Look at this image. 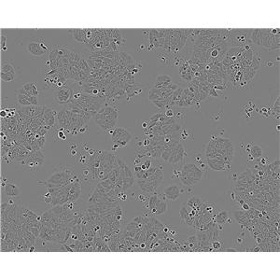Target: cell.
Segmentation results:
<instances>
[{
  "mask_svg": "<svg viewBox=\"0 0 280 280\" xmlns=\"http://www.w3.org/2000/svg\"><path fill=\"white\" fill-rule=\"evenodd\" d=\"M185 113L184 112H182V111H178V112L177 113V114H175L174 115V119L175 120H182V119H184L185 118Z\"/></svg>",
  "mask_w": 280,
  "mask_h": 280,
  "instance_id": "33",
  "label": "cell"
},
{
  "mask_svg": "<svg viewBox=\"0 0 280 280\" xmlns=\"http://www.w3.org/2000/svg\"><path fill=\"white\" fill-rule=\"evenodd\" d=\"M71 238H72V239L77 240V239H78V236H77L76 234H71Z\"/></svg>",
  "mask_w": 280,
  "mask_h": 280,
  "instance_id": "53",
  "label": "cell"
},
{
  "mask_svg": "<svg viewBox=\"0 0 280 280\" xmlns=\"http://www.w3.org/2000/svg\"><path fill=\"white\" fill-rule=\"evenodd\" d=\"M141 167L140 166H134V173L135 172H139V171H141Z\"/></svg>",
  "mask_w": 280,
  "mask_h": 280,
  "instance_id": "50",
  "label": "cell"
},
{
  "mask_svg": "<svg viewBox=\"0 0 280 280\" xmlns=\"http://www.w3.org/2000/svg\"><path fill=\"white\" fill-rule=\"evenodd\" d=\"M44 161H45L44 153L41 149H39V150L33 151L32 153H30L28 158L25 161V164L31 170H34V169H37L39 167H40L44 163Z\"/></svg>",
  "mask_w": 280,
  "mask_h": 280,
  "instance_id": "4",
  "label": "cell"
},
{
  "mask_svg": "<svg viewBox=\"0 0 280 280\" xmlns=\"http://www.w3.org/2000/svg\"><path fill=\"white\" fill-rule=\"evenodd\" d=\"M180 221L183 225L187 226V227H192L195 225V218L190 215L185 203L180 208Z\"/></svg>",
  "mask_w": 280,
  "mask_h": 280,
  "instance_id": "8",
  "label": "cell"
},
{
  "mask_svg": "<svg viewBox=\"0 0 280 280\" xmlns=\"http://www.w3.org/2000/svg\"><path fill=\"white\" fill-rule=\"evenodd\" d=\"M267 112H268V109L266 108H263L262 109H261V113H262V114H264V116H267Z\"/></svg>",
  "mask_w": 280,
  "mask_h": 280,
  "instance_id": "47",
  "label": "cell"
},
{
  "mask_svg": "<svg viewBox=\"0 0 280 280\" xmlns=\"http://www.w3.org/2000/svg\"><path fill=\"white\" fill-rule=\"evenodd\" d=\"M221 242L220 241H217V240H215V241L212 243V247H213V248L215 249V250H220V248H221Z\"/></svg>",
  "mask_w": 280,
  "mask_h": 280,
  "instance_id": "32",
  "label": "cell"
},
{
  "mask_svg": "<svg viewBox=\"0 0 280 280\" xmlns=\"http://www.w3.org/2000/svg\"><path fill=\"white\" fill-rule=\"evenodd\" d=\"M69 33H72V37L79 43H84L86 42V35H85V30H79V29H73V30H68Z\"/></svg>",
  "mask_w": 280,
  "mask_h": 280,
  "instance_id": "16",
  "label": "cell"
},
{
  "mask_svg": "<svg viewBox=\"0 0 280 280\" xmlns=\"http://www.w3.org/2000/svg\"><path fill=\"white\" fill-rule=\"evenodd\" d=\"M79 148V144L77 143H71L69 146V149H77Z\"/></svg>",
  "mask_w": 280,
  "mask_h": 280,
  "instance_id": "42",
  "label": "cell"
},
{
  "mask_svg": "<svg viewBox=\"0 0 280 280\" xmlns=\"http://www.w3.org/2000/svg\"><path fill=\"white\" fill-rule=\"evenodd\" d=\"M168 200H163V199L159 198L157 203H156V206H154L153 208H151L149 210L150 214L153 217L158 215H162V214H164L167 212L168 210Z\"/></svg>",
  "mask_w": 280,
  "mask_h": 280,
  "instance_id": "9",
  "label": "cell"
},
{
  "mask_svg": "<svg viewBox=\"0 0 280 280\" xmlns=\"http://www.w3.org/2000/svg\"><path fill=\"white\" fill-rule=\"evenodd\" d=\"M163 232H169V229H168L167 227L163 228Z\"/></svg>",
  "mask_w": 280,
  "mask_h": 280,
  "instance_id": "54",
  "label": "cell"
},
{
  "mask_svg": "<svg viewBox=\"0 0 280 280\" xmlns=\"http://www.w3.org/2000/svg\"><path fill=\"white\" fill-rule=\"evenodd\" d=\"M57 110L53 108H46L43 114V120L45 124L47 125V128H52L55 124V122L57 120Z\"/></svg>",
  "mask_w": 280,
  "mask_h": 280,
  "instance_id": "6",
  "label": "cell"
},
{
  "mask_svg": "<svg viewBox=\"0 0 280 280\" xmlns=\"http://www.w3.org/2000/svg\"><path fill=\"white\" fill-rule=\"evenodd\" d=\"M261 45L263 48L270 50L272 44V34L270 33V29H261Z\"/></svg>",
  "mask_w": 280,
  "mask_h": 280,
  "instance_id": "13",
  "label": "cell"
},
{
  "mask_svg": "<svg viewBox=\"0 0 280 280\" xmlns=\"http://www.w3.org/2000/svg\"><path fill=\"white\" fill-rule=\"evenodd\" d=\"M162 115H163V112L155 113V114H152V115H150L149 122H158L159 120H160V118L162 117Z\"/></svg>",
  "mask_w": 280,
  "mask_h": 280,
  "instance_id": "28",
  "label": "cell"
},
{
  "mask_svg": "<svg viewBox=\"0 0 280 280\" xmlns=\"http://www.w3.org/2000/svg\"><path fill=\"white\" fill-rule=\"evenodd\" d=\"M228 220V212L225 210L220 211L218 214H216V221L220 224H223L226 222V220Z\"/></svg>",
  "mask_w": 280,
  "mask_h": 280,
  "instance_id": "23",
  "label": "cell"
},
{
  "mask_svg": "<svg viewBox=\"0 0 280 280\" xmlns=\"http://www.w3.org/2000/svg\"><path fill=\"white\" fill-rule=\"evenodd\" d=\"M163 113H164V115L167 118H174V115H175V113H174V111H173V109L171 108H165Z\"/></svg>",
  "mask_w": 280,
  "mask_h": 280,
  "instance_id": "30",
  "label": "cell"
},
{
  "mask_svg": "<svg viewBox=\"0 0 280 280\" xmlns=\"http://www.w3.org/2000/svg\"><path fill=\"white\" fill-rule=\"evenodd\" d=\"M242 209H243V210H246V211H248L249 209H250V207H249V206L247 203H246L244 202V203H242Z\"/></svg>",
  "mask_w": 280,
  "mask_h": 280,
  "instance_id": "41",
  "label": "cell"
},
{
  "mask_svg": "<svg viewBox=\"0 0 280 280\" xmlns=\"http://www.w3.org/2000/svg\"><path fill=\"white\" fill-rule=\"evenodd\" d=\"M203 203V201L200 198V197L192 196L191 198L188 199V201L186 202V205L188 206H190V207H192V208L196 209V211L198 212V211L201 210Z\"/></svg>",
  "mask_w": 280,
  "mask_h": 280,
  "instance_id": "15",
  "label": "cell"
},
{
  "mask_svg": "<svg viewBox=\"0 0 280 280\" xmlns=\"http://www.w3.org/2000/svg\"><path fill=\"white\" fill-rule=\"evenodd\" d=\"M79 154L78 152V149H69V156L70 157H73V156H76Z\"/></svg>",
  "mask_w": 280,
  "mask_h": 280,
  "instance_id": "38",
  "label": "cell"
},
{
  "mask_svg": "<svg viewBox=\"0 0 280 280\" xmlns=\"http://www.w3.org/2000/svg\"><path fill=\"white\" fill-rule=\"evenodd\" d=\"M82 149H83V151L85 152V153H87V152H88V150L90 149V148H89V144L88 143H84L83 147H82Z\"/></svg>",
  "mask_w": 280,
  "mask_h": 280,
  "instance_id": "40",
  "label": "cell"
},
{
  "mask_svg": "<svg viewBox=\"0 0 280 280\" xmlns=\"http://www.w3.org/2000/svg\"><path fill=\"white\" fill-rule=\"evenodd\" d=\"M95 152H96V150L94 149V148H90V149L88 150V152H87V154H88L89 156H93V155H94V154H95Z\"/></svg>",
  "mask_w": 280,
  "mask_h": 280,
  "instance_id": "43",
  "label": "cell"
},
{
  "mask_svg": "<svg viewBox=\"0 0 280 280\" xmlns=\"http://www.w3.org/2000/svg\"><path fill=\"white\" fill-rule=\"evenodd\" d=\"M135 182H137V179L134 178V177H124L122 180V192H126L129 189H131Z\"/></svg>",
  "mask_w": 280,
  "mask_h": 280,
  "instance_id": "20",
  "label": "cell"
},
{
  "mask_svg": "<svg viewBox=\"0 0 280 280\" xmlns=\"http://www.w3.org/2000/svg\"><path fill=\"white\" fill-rule=\"evenodd\" d=\"M138 185V188L142 192H146L147 194H152L157 191V188L154 186V184L151 181H148L147 179H137L135 182Z\"/></svg>",
  "mask_w": 280,
  "mask_h": 280,
  "instance_id": "10",
  "label": "cell"
},
{
  "mask_svg": "<svg viewBox=\"0 0 280 280\" xmlns=\"http://www.w3.org/2000/svg\"><path fill=\"white\" fill-rule=\"evenodd\" d=\"M34 249H35V247H31V248H30V249H29V250H30V251H33V250H34Z\"/></svg>",
  "mask_w": 280,
  "mask_h": 280,
  "instance_id": "57",
  "label": "cell"
},
{
  "mask_svg": "<svg viewBox=\"0 0 280 280\" xmlns=\"http://www.w3.org/2000/svg\"><path fill=\"white\" fill-rule=\"evenodd\" d=\"M148 199V196H147V195H145V194L141 193V194H139L138 196H137V200H138V201H141V202H144V203H146Z\"/></svg>",
  "mask_w": 280,
  "mask_h": 280,
  "instance_id": "35",
  "label": "cell"
},
{
  "mask_svg": "<svg viewBox=\"0 0 280 280\" xmlns=\"http://www.w3.org/2000/svg\"><path fill=\"white\" fill-rule=\"evenodd\" d=\"M87 161H88V154L85 153H79L78 154V163L79 164H82V165H86L87 164Z\"/></svg>",
  "mask_w": 280,
  "mask_h": 280,
  "instance_id": "25",
  "label": "cell"
},
{
  "mask_svg": "<svg viewBox=\"0 0 280 280\" xmlns=\"http://www.w3.org/2000/svg\"><path fill=\"white\" fill-rule=\"evenodd\" d=\"M142 163V160L141 159H139V158H135V160H134V166H140Z\"/></svg>",
  "mask_w": 280,
  "mask_h": 280,
  "instance_id": "39",
  "label": "cell"
},
{
  "mask_svg": "<svg viewBox=\"0 0 280 280\" xmlns=\"http://www.w3.org/2000/svg\"><path fill=\"white\" fill-rule=\"evenodd\" d=\"M145 48H146V47H145V45H144V44H142V45H140L138 47V51H142V50H145Z\"/></svg>",
  "mask_w": 280,
  "mask_h": 280,
  "instance_id": "49",
  "label": "cell"
},
{
  "mask_svg": "<svg viewBox=\"0 0 280 280\" xmlns=\"http://www.w3.org/2000/svg\"><path fill=\"white\" fill-rule=\"evenodd\" d=\"M276 129H277V131H279V125L277 124V126H276Z\"/></svg>",
  "mask_w": 280,
  "mask_h": 280,
  "instance_id": "58",
  "label": "cell"
},
{
  "mask_svg": "<svg viewBox=\"0 0 280 280\" xmlns=\"http://www.w3.org/2000/svg\"><path fill=\"white\" fill-rule=\"evenodd\" d=\"M67 188H68V191H69L68 202H76L79 198L80 194H81V182L68 184Z\"/></svg>",
  "mask_w": 280,
  "mask_h": 280,
  "instance_id": "7",
  "label": "cell"
},
{
  "mask_svg": "<svg viewBox=\"0 0 280 280\" xmlns=\"http://www.w3.org/2000/svg\"><path fill=\"white\" fill-rule=\"evenodd\" d=\"M156 82H161V83H171L173 82V78L170 77V76H167V75H160L157 77L156 79Z\"/></svg>",
  "mask_w": 280,
  "mask_h": 280,
  "instance_id": "24",
  "label": "cell"
},
{
  "mask_svg": "<svg viewBox=\"0 0 280 280\" xmlns=\"http://www.w3.org/2000/svg\"><path fill=\"white\" fill-rule=\"evenodd\" d=\"M9 203H10V205H13V203H14V201H13L12 199H10V201H9Z\"/></svg>",
  "mask_w": 280,
  "mask_h": 280,
  "instance_id": "55",
  "label": "cell"
},
{
  "mask_svg": "<svg viewBox=\"0 0 280 280\" xmlns=\"http://www.w3.org/2000/svg\"><path fill=\"white\" fill-rule=\"evenodd\" d=\"M226 162L220 159H206V164L214 171H226Z\"/></svg>",
  "mask_w": 280,
  "mask_h": 280,
  "instance_id": "11",
  "label": "cell"
},
{
  "mask_svg": "<svg viewBox=\"0 0 280 280\" xmlns=\"http://www.w3.org/2000/svg\"><path fill=\"white\" fill-rule=\"evenodd\" d=\"M253 160H254L253 157H252L250 154H248V162H251V161H253Z\"/></svg>",
  "mask_w": 280,
  "mask_h": 280,
  "instance_id": "52",
  "label": "cell"
},
{
  "mask_svg": "<svg viewBox=\"0 0 280 280\" xmlns=\"http://www.w3.org/2000/svg\"><path fill=\"white\" fill-rule=\"evenodd\" d=\"M151 103L153 104L154 105H156L157 108L160 110L165 109L166 108H169V99H164V100H154L151 101Z\"/></svg>",
  "mask_w": 280,
  "mask_h": 280,
  "instance_id": "22",
  "label": "cell"
},
{
  "mask_svg": "<svg viewBox=\"0 0 280 280\" xmlns=\"http://www.w3.org/2000/svg\"><path fill=\"white\" fill-rule=\"evenodd\" d=\"M73 95H74V92L72 90L71 85L65 82L63 86L56 87V89H54V93H53L54 103L65 108L73 99Z\"/></svg>",
  "mask_w": 280,
  "mask_h": 280,
  "instance_id": "1",
  "label": "cell"
},
{
  "mask_svg": "<svg viewBox=\"0 0 280 280\" xmlns=\"http://www.w3.org/2000/svg\"><path fill=\"white\" fill-rule=\"evenodd\" d=\"M0 115H1V117H2V118H6V116H7V109H6V110H1Z\"/></svg>",
  "mask_w": 280,
  "mask_h": 280,
  "instance_id": "46",
  "label": "cell"
},
{
  "mask_svg": "<svg viewBox=\"0 0 280 280\" xmlns=\"http://www.w3.org/2000/svg\"><path fill=\"white\" fill-rule=\"evenodd\" d=\"M5 194L9 197H18L21 194V191L18 187L13 183H7L4 187Z\"/></svg>",
  "mask_w": 280,
  "mask_h": 280,
  "instance_id": "14",
  "label": "cell"
},
{
  "mask_svg": "<svg viewBox=\"0 0 280 280\" xmlns=\"http://www.w3.org/2000/svg\"><path fill=\"white\" fill-rule=\"evenodd\" d=\"M24 91H26L27 93H29L32 95L39 96V90L37 88V83L36 82H28L22 85V87Z\"/></svg>",
  "mask_w": 280,
  "mask_h": 280,
  "instance_id": "17",
  "label": "cell"
},
{
  "mask_svg": "<svg viewBox=\"0 0 280 280\" xmlns=\"http://www.w3.org/2000/svg\"><path fill=\"white\" fill-rule=\"evenodd\" d=\"M132 138V134L128 130L122 127H118V128H115V132L112 135V142L119 144L122 148H124L131 142Z\"/></svg>",
  "mask_w": 280,
  "mask_h": 280,
  "instance_id": "3",
  "label": "cell"
},
{
  "mask_svg": "<svg viewBox=\"0 0 280 280\" xmlns=\"http://www.w3.org/2000/svg\"><path fill=\"white\" fill-rule=\"evenodd\" d=\"M258 162H259V164L262 165V166H265V165L268 164V159L265 158V157H262V156L258 159Z\"/></svg>",
  "mask_w": 280,
  "mask_h": 280,
  "instance_id": "31",
  "label": "cell"
},
{
  "mask_svg": "<svg viewBox=\"0 0 280 280\" xmlns=\"http://www.w3.org/2000/svg\"><path fill=\"white\" fill-rule=\"evenodd\" d=\"M148 122H144L143 123H142V127H143V129H148Z\"/></svg>",
  "mask_w": 280,
  "mask_h": 280,
  "instance_id": "48",
  "label": "cell"
},
{
  "mask_svg": "<svg viewBox=\"0 0 280 280\" xmlns=\"http://www.w3.org/2000/svg\"><path fill=\"white\" fill-rule=\"evenodd\" d=\"M262 152H263V150H262V148H261V146L256 145V144H252L251 148H250V152H249V154H250L254 159H259L260 157H261V156H262Z\"/></svg>",
  "mask_w": 280,
  "mask_h": 280,
  "instance_id": "19",
  "label": "cell"
},
{
  "mask_svg": "<svg viewBox=\"0 0 280 280\" xmlns=\"http://www.w3.org/2000/svg\"><path fill=\"white\" fill-rule=\"evenodd\" d=\"M250 39L253 43L257 45H261V29H253L250 31Z\"/></svg>",
  "mask_w": 280,
  "mask_h": 280,
  "instance_id": "18",
  "label": "cell"
},
{
  "mask_svg": "<svg viewBox=\"0 0 280 280\" xmlns=\"http://www.w3.org/2000/svg\"><path fill=\"white\" fill-rule=\"evenodd\" d=\"M185 192H186V190L180 189L177 184L169 185L163 190V194L166 196L167 200H171V201L177 200L179 197L180 193H185Z\"/></svg>",
  "mask_w": 280,
  "mask_h": 280,
  "instance_id": "5",
  "label": "cell"
},
{
  "mask_svg": "<svg viewBox=\"0 0 280 280\" xmlns=\"http://www.w3.org/2000/svg\"><path fill=\"white\" fill-rule=\"evenodd\" d=\"M145 247H146V245L144 244V243H142V244H141V248H145Z\"/></svg>",
  "mask_w": 280,
  "mask_h": 280,
  "instance_id": "56",
  "label": "cell"
},
{
  "mask_svg": "<svg viewBox=\"0 0 280 280\" xmlns=\"http://www.w3.org/2000/svg\"><path fill=\"white\" fill-rule=\"evenodd\" d=\"M1 72L6 73V74L11 75L12 77H14L15 79L18 76V72L16 70L14 64L11 61H4L1 64Z\"/></svg>",
  "mask_w": 280,
  "mask_h": 280,
  "instance_id": "12",
  "label": "cell"
},
{
  "mask_svg": "<svg viewBox=\"0 0 280 280\" xmlns=\"http://www.w3.org/2000/svg\"><path fill=\"white\" fill-rule=\"evenodd\" d=\"M120 148H122V147L119 145V144L117 143H113V146H112V149L113 150H117V149H120Z\"/></svg>",
  "mask_w": 280,
  "mask_h": 280,
  "instance_id": "44",
  "label": "cell"
},
{
  "mask_svg": "<svg viewBox=\"0 0 280 280\" xmlns=\"http://www.w3.org/2000/svg\"><path fill=\"white\" fill-rule=\"evenodd\" d=\"M16 98H17V103L19 104L21 107H28V105H31V104H30V102L28 101V99L26 98V96L17 91H16Z\"/></svg>",
  "mask_w": 280,
  "mask_h": 280,
  "instance_id": "21",
  "label": "cell"
},
{
  "mask_svg": "<svg viewBox=\"0 0 280 280\" xmlns=\"http://www.w3.org/2000/svg\"><path fill=\"white\" fill-rule=\"evenodd\" d=\"M114 132H115V129H110V130H108V131H107V134L112 137L113 134H114Z\"/></svg>",
  "mask_w": 280,
  "mask_h": 280,
  "instance_id": "45",
  "label": "cell"
},
{
  "mask_svg": "<svg viewBox=\"0 0 280 280\" xmlns=\"http://www.w3.org/2000/svg\"><path fill=\"white\" fill-rule=\"evenodd\" d=\"M142 163L146 166L147 169H148L149 167H151V159L148 158V157H145V160L143 161V163Z\"/></svg>",
  "mask_w": 280,
  "mask_h": 280,
  "instance_id": "34",
  "label": "cell"
},
{
  "mask_svg": "<svg viewBox=\"0 0 280 280\" xmlns=\"http://www.w3.org/2000/svg\"><path fill=\"white\" fill-rule=\"evenodd\" d=\"M191 137V134L188 131V129L186 128H182L181 131H180V140L182 141H186L187 139H189Z\"/></svg>",
  "mask_w": 280,
  "mask_h": 280,
  "instance_id": "26",
  "label": "cell"
},
{
  "mask_svg": "<svg viewBox=\"0 0 280 280\" xmlns=\"http://www.w3.org/2000/svg\"><path fill=\"white\" fill-rule=\"evenodd\" d=\"M26 50L32 57H41L50 51V48L45 43V39H35L28 42Z\"/></svg>",
  "mask_w": 280,
  "mask_h": 280,
  "instance_id": "2",
  "label": "cell"
},
{
  "mask_svg": "<svg viewBox=\"0 0 280 280\" xmlns=\"http://www.w3.org/2000/svg\"><path fill=\"white\" fill-rule=\"evenodd\" d=\"M158 60L159 61H162V63H163V65H168V63H169V58H168V56H166L165 54H160L158 56Z\"/></svg>",
  "mask_w": 280,
  "mask_h": 280,
  "instance_id": "29",
  "label": "cell"
},
{
  "mask_svg": "<svg viewBox=\"0 0 280 280\" xmlns=\"http://www.w3.org/2000/svg\"><path fill=\"white\" fill-rule=\"evenodd\" d=\"M266 65H267V66H269V67L273 66V65H274V63H273V62H267V63H266Z\"/></svg>",
  "mask_w": 280,
  "mask_h": 280,
  "instance_id": "51",
  "label": "cell"
},
{
  "mask_svg": "<svg viewBox=\"0 0 280 280\" xmlns=\"http://www.w3.org/2000/svg\"><path fill=\"white\" fill-rule=\"evenodd\" d=\"M6 42H7V37H6L4 35L1 36V48H4L6 45Z\"/></svg>",
  "mask_w": 280,
  "mask_h": 280,
  "instance_id": "37",
  "label": "cell"
},
{
  "mask_svg": "<svg viewBox=\"0 0 280 280\" xmlns=\"http://www.w3.org/2000/svg\"><path fill=\"white\" fill-rule=\"evenodd\" d=\"M88 131H89V130H88V127H87V125H85V126H82V127H80L79 129H78V133H80V134H86Z\"/></svg>",
  "mask_w": 280,
  "mask_h": 280,
  "instance_id": "36",
  "label": "cell"
},
{
  "mask_svg": "<svg viewBox=\"0 0 280 280\" xmlns=\"http://www.w3.org/2000/svg\"><path fill=\"white\" fill-rule=\"evenodd\" d=\"M0 76H1V79H2L4 82H11V81H14L15 80V78L12 77L11 75L6 74V73H3V72L0 73Z\"/></svg>",
  "mask_w": 280,
  "mask_h": 280,
  "instance_id": "27",
  "label": "cell"
}]
</instances>
